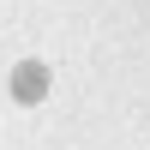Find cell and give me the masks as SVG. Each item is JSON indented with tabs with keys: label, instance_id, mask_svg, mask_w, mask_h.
Returning a JSON list of instances; mask_svg holds the SVG:
<instances>
[{
	"label": "cell",
	"instance_id": "6da1fadb",
	"mask_svg": "<svg viewBox=\"0 0 150 150\" xmlns=\"http://www.w3.org/2000/svg\"><path fill=\"white\" fill-rule=\"evenodd\" d=\"M42 90H48V66L42 60H18L12 66V96L18 102H42Z\"/></svg>",
	"mask_w": 150,
	"mask_h": 150
}]
</instances>
